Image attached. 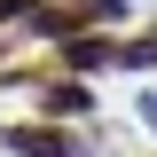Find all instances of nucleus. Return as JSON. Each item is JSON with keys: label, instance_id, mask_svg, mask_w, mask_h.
Masks as SVG:
<instances>
[{"label": "nucleus", "instance_id": "f257e3e1", "mask_svg": "<svg viewBox=\"0 0 157 157\" xmlns=\"http://www.w3.org/2000/svg\"><path fill=\"white\" fill-rule=\"evenodd\" d=\"M8 149H24V157H78V141L55 134V126H16V134H8Z\"/></svg>", "mask_w": 157, "mask_h": 157}, {"label": "nucleus", "instance_id": "f03ea898", "mask_svg": "<svg viewBox=\"0 0 157 157\" xmlns=\"http://www.w3.org/2000/svg\"><path fill=\"white\" fill-rule=\"evenodd\" d=\"M63 55H71L78 71H102V63H118V47H110V39H71Z\"/></svg>", "mask_w": 157, "mask_h": 157}, {"label": "nucleus", "instance_id": "7ed1b4c3", "mask_svg": "<svg viewBox=\"0 0 157 157\" xmlns=\"http://www.w3.org/2000/svg\"><path fill=\"white\" fill-rule=\"evenodd\" d=\"M47 110H71V118H78V110H94V94H86V86H55Z\"/></svg>", "mask_w": 157, "mask_h": 157}, {"label": "nucleus", "instance_id": "20e7f679", "mask_svg": "<svg viewBox=\"0 0 157 157\" xmlns=\"http://www.w3.org/2000/svg\"><path fill=\"white\" fill-rule=\"evenodd\" d=\"M118 63H134V71H149V63H157V32H149V39H126V47H118Z\"/></svg>", "mask_w": 157, "mask_h": 157}, {"label": "nucleus", "instance_id": "39448f33", "mask_svg": "<svg viewBox=\"0 0 157 157\" xmlns=\"http://www.w3.org/2000/svg\"><path fill=\"white\" fill-rule=\"evenodd\" d=\"M141 126H149V134H157V86H149V94H141Z\"/></svg>", "mask_w": 157, "mask_h": 157}]
</instances>
